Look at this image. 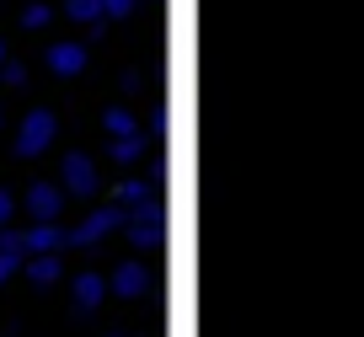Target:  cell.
Here are the masks:
<instances>
[{"label":"cell","mask_w":364,"mask_h":337,"mask_svg":"<svg viewBox=\"0 0 364 337\" xmlns=\"http://www.w3.org/2000/svg\"><path fill=\"white\" fill-rule=\"evenodd\" d=\"M48 139H54V118H48V112H33L27 129H22V156H38Z\"/></svg>","instance_id":"6da1fadb"},{"label":"cell","mask_w":364,"mask_h":337,"mask_svg":"<svg viewBox=\"0 0 364 337\" xmlns=\"http://www.w3.org/2000/svg\"><path fill=\"white\" fill-rule=\"evenodd\" d=\"M48 65H54L59 75H80V65H86V43H48Z\"/></svg>","instance_id":"7a4b0ae2"},{"label":"cell","mask_w":364,"mask_h":337,"mask_svg":"<svg viewBox=\"0 0 364 337\" xmlns=\"http://www.w3.org/2000/svg\"><path fill=\"white\" fill-rule=\"evenodd\" d=\"M65 182H70L75 193H91V188H97V171H91V161H86V156H70V166H65Z\"/></svg>","instance_id":"3957f363"},{"label":"cell","mask_w":364,"mask_h":337,"mask_svg":"<svg viewBox=\"0 0 364 337\" xmlns=\"http://www.w3.org/2000/svg\"><path fill=\"white\" fill-rule=\"evenodd\" d=\"M27 203H33L38 220H54V214H59V193L48 188V182H43V188H33V198H27Z\"/></svg>","instance_id":"277c9868"},{"label":"cell","mask_w":364,"mask_h":337,"mask_svg":"<svg viewBox=\"0 0 364 337\" xmlns=\"http://www.w3.org/2000/svg\"><path fill=\"white\" fill-rule=\"evenodd\" d=\"M75 300H80V311H91V305L102 300V279H97V273H80L75 279Z\"/></svg>","instance_id":"5b68a950"},{"label":"cell","mask_w":364,"mask_h":337,"mask_svg":"<svg viewBox=\"0 0 364 337\" xmlns=\"http://www.w3.org/2000/svg\"><path fill=\"white\" fill-rule=\"evenodd\" d=\"M65 16L70 22H97V16H102V0H65Z\"/></svg>","instance_id":"8992f818"},{"label":"cell","mask_w":364,"mask_h":337,"mask_svg":"<svg viewBox=\"0 0 364 337\" xmlns=\"http://www.w3.org/2000/svg\"><path fill=\"white\" fill-rule=\"evenodd\" d=\"M139 284H145V279H139L134 262H129V268H118V294H139Z\"/></svg>","instance_id":"52a82bcc"},{"label":"cell","mask_w":364,"mask_h":337,"mask_svg":"<svg viewBox=\"0 0 364 337\" xmlns=\"http://www.w3.org/2000/svg\"><path fill=\"white\" fill-rule=\"evenodd\" d=\"M54 273H59V257H38V262H33V279H38V284H48Z\"/></svg>","instance_id":"ba28073f"},{"label":"cell","mask_w":364,"mask_h":337,"mask_svg":"<svg viewBox=\"0 0 364 337\" xmlns=\"http://www.w3.org/2000/svg\"><path fill=\"white\" fill-rule=\"evenodd\" d=\"M107 129H113V134H129V129H134V118H129L124 107H113V112H107Z\"/></svg>","instance_id":"9c48e42d"},{"label":"cell","mask_w":364,"mask_h":337,"mask_svg":"<svg viewBox=\"0 0 364 337\" xmlns=\"http://www.w3.org/2000/svg\"><path fill=\"white\" fill-rule=\"evenodd\" d=\"M139 0H102V16H129Z\"/></svg>","instance_id":"30bf717a"},{"label":"cell","mask_w":364,"mask_h":337,"mask_svg":"<svg viewBox=\"0 0 364 337\" xmlns=\"http://www.w3.org/2000/svg\"><path fill=\"white\" fill-rule=\"evenodd\" d=\"M0 80H11V86H22V80H27V70L16 65V59H6V70H0Z\"/></svg>","instance_id":"8fae6325"},{"label":"cell","mask_w":364,"mask_h":337,"mask_svg":"<svg viewBox=\"0 0 364 337\" xmlns=\"http://www.w3.org/2000/svg\"><path fill=\"white\" fill-rule=\"evenodd\" d=\"M22 22H27V27H43V22H48V6H27Z\"/></svg>","instance_id":"7c38bea8"},{"label":"cell","mask_w":364,"mask_h":337,"mask_svg":"<svg viewBox=\"0 0 364 337\" xmlns=\"http://www.w3.org/2000/svg\"><path fill=\"white\" fill-rule=\"evenodd\" d=\"M6 214H11V193H0V225H6Z\"/></svg>","instance_id":"4fadbf2b"},{"label":"cell","mask_w":364,"mask_h":337,"mask_svg":"<svg viewBox=\"0 0 364 337\" xmlns=\"http://www.w3.org/2000/svg\"><path fill=\"white\" fill-rule=\"evenodd\" d=\"M0 59H6V43H0Z\"/></svg>","instance_id":"5bb4252c"}]
</instances>
